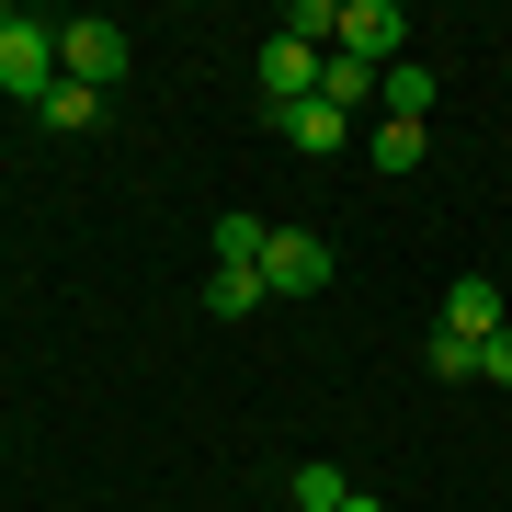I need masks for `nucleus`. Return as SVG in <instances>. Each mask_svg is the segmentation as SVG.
Wrapping results in <instances>:
<instances>
[{
	"instance_id": "nucleus-1",
	"label": "nucleus",
	"mask_w": 512,
	"mask_h": 512,
	"mask_svg": "<svg viewBox=\"0 0 512 512\" xmlns=\"http://www.w3.org/2000/svg\"><path fill=\"white\" fill-rule=\"evenodd\" d=\"M57 80H80V92H114V80H126V23H114V12L57 23Z\"/></svg>"
},
{
	"instance_id": "nucleus-2",
	"label": "nucleus",
	"mask_w": 512,
	"mask_h": 512,
	"mask_svg": "<svg viewBox=\"0 0 512 512\" xmlns=\"http://www.w3.org/2000/svg\"><path fill=\"white\" fill-rule=\"evenodd\" d=\"M0 92H23V103L57 92V23L46 12H0Z\"/></svg>"
},
{
	"instance_id": "nucleus-3",
	"label": "nucleus",
	"mask_w": 512,
	"mask_h": 512,
	"mask_svg": "<svg viewBox=\"0 0 512 512\" xmlns=\"http://www.w3.org/2000/svg\"><path fill=\"white\" fill-rule=\"evenodd\" d=\"M330 285V239L319 228H274L262 239V296H319Z\"/></svg>"
},
{
	"instance_id": "nucleus-4",
	"label": "nucleus",
	"mask_w": 512,
	"mask_h": 512,
	"mask_svg": "<svg viewBox=\"0 0 512 512\" xmlns=\"http://www.w3.org/2000/svg\"><path fill=\"white\" fill-rule=\"evenodd\" d=\"M399 46H410V12H399V0H342V46H330V57L399 69Z\"/></svg>"
},
{
	"instance_id": "nucleus-5",
	"label": "nucleus",
	"mask_w": 512,
	"mask_h": 512,
	"mask_svg": "<svg viewBox=\"0 0 512 512\" xmlns=\"http://www.w3.org/2000/svg\"><path fill=\"white\" fill-rule=\"evenodd\" d=\"M433 330H456V342H490V330H512V296H501L490 274H456V285H444V308H433Z\"/></svg>"
},
{
	"instance_id": "nucleus-6",
	"label": "nucleus",
	"mask_w": 512,
	"mask_h": 512,
	"mask_svg": "<svg viewBox=\"0 0 512 512\" xmlns=\"http://www.w3.org/2000/svg\"><path fill=\"white\" fill-rule=\"evenodd\" d=\"M319 92V46H296V35H262V103L274 114H296Z\"/></svg>"
},
{
	"instance_id": "nucleus-7",
	"label": "nucleus",
	"mask_w": 512,
	"mask_h": 512,
	"mask_svg": "<svg viewBox=\"0 0 512 512\" xmlns=\"http://www.w3.org/2000/svg\"><path fill=\"white\" fill-rule=\"evenodd\" d=\"M274 126H285V148H308V160H342V137H353V114H330V103L308 92V103H296V114H274Z\"/></svg>"
},
{
	"instance_id": "nucleus-8",
	"label": "nucleus",
	"mask_w": 512,
	"mask_h": 512,
	"mask_svg": "<svg viewBox=\"0 0 512 512\" xmlns=\"http://www.w3.org/2000/svg\"><path fill=\"white\" fill-rule=\"evenodd\" d=\"M319 103L365 126V114H376V69H365V57H319Z\"/></svg>"
},
{
	"instance_id": "nucleus-9",
	"label": "nucleus",
	"mask_w": 512,
	"mask_h": 512,
	"mask_svg": "<svg viewBox=\"0 0 512 512\" xmlns=\"http://www.w3.org/2000/svg\"><path fill=\"white\" fill-rule=\"evenodd\" d=\"M376 114H399V126H421V114H433V69H421V57H399V69H376Z\"/></svg>"
},
{
	"instance_id": "nucleus-10",
	"label": "nucleus",
	"mask_w": 512,
	"mask_h": 512,
	"mask_svg": "<svg viewBox=\"0 0 512 512\" xmlns=\"http://www.w3.org/2000/svg\"><path fill=\"white\" fill-rule=\"evenodd\" d=\"M421 148H433V126H399V114H387V126L365 137V160L387 171V183H410V171H421Z\"/></svg>"
},
{
	"instance_id": "nucleus-11",
	"label": "nucleus",
	"mask_w": 512,
	"mask_h": 512,
	"mask_svg": "<svg viewBox=\"0 0 512 512\" xmlns=\"http://www.w3.org/2000/svg\"><path fill=\"white\" fill-rule=\"evenodd\" d=\"M262 239H274V217H217V262L228 274H262Z\"/></svg>"
},
{
	"instance_id": "nucleus-12",
	"label": "nucleus",
	"mask_w": 512,
	"mask_h": 512,
	"mask_svg": "<svg viewBox=\"0 0 512 512\" xmlns=\"http://www.w3.org/2000/svg\"><path fill=\"white\" fill-rule=\"evenodd\" d=\"M35 114H46L57 137H80V126H103V92H80V80H57V92H46Z\"/></svg>"
},
{
	"instance_id": "nucleus-13",
	"label": "nucleus",
	"mask_w": 512,
	"mask_h": 512,
	"mask_svg": "<svg viewBox=\"0 0 512 512\" xmlns=\"http://www.w3.org/2000/svg\"><path fill=\"white\" fill-rule=\"evenodd\" d=\"M205 308H217V319H251V308H274V296H262V274H228V262H217V274H205Z\"/></svg>"
},
{
	"instance_id": "nucleus-14",
	"label": "nucleus",
	"mask_w": 512,
	"mask_h": 512,
	"mask_svg": "<svg viewBox=\"0 0 512 512\" xmlns=\"http://www.w3.org/2000/svg\"><path fill=\"white\" fill-rule=\"evenodd\" d=\"M342 490H353L342 467H296L285 478V512H342Z\"/></svg>"
},
{
	"instance_id": "nucleus-15",
	"label": "nucleus",
	"mask_w": 512,
	"mask_h": 512,
	"mask_svg": "<svg viewBox=\"0 0 512 512\" xmlns=\"http://www.w3.org/2000/svg\"><path fill=\"white\" fill-rule=\"evenodd\" d=\"M285 35L330 57V46H342V0H296V12H285Z\"/></svg>"
},
{
	"instance_id": "nucleus-16",
	"label": "nucleus",
	"mask_w": 512,
	"mask_h": 512,
	"mask_svg": "<svg viewBox=\"0 0 512 512\" xmlns=\"http://www.w3.org/2000/svg\"><path fill=\"white\" fill-rule=\"evenodd\" d=\"M421 365H433L444 387H467V376H478V342H456V330H433V342H421Z\"/></svg>"
},
{
	"instance_id": "nucleus-17",
	"label": "nucleus",
	"mask_w": 512,
	"mask_h": 512,
	"mask_svg": "<svg viewBox=\"0 0 512 512\" xmlns=\"http://www.w3.org/2000/svg\"><path fill=\"white\" fill-rule=\"evenodd\" d=\"M478 376H490V387H512V330H490V342H478Z\"/></svg>"
},
{
	"instance_id": "nucleus-18",
	"label": "nucleus",
	"mask_w": 512,
	"mask_h": 512,
	"mask_svg": "<svg viewBox=\"0 0 512 512\" xmlns=\"http://www.w3.org/2000/svg\"><path fill=\"white\" fill-rule=\"evenodd\" d=\"M342 512H387V501H365V490H342Z\"/></svg>"
}]
</instances>
